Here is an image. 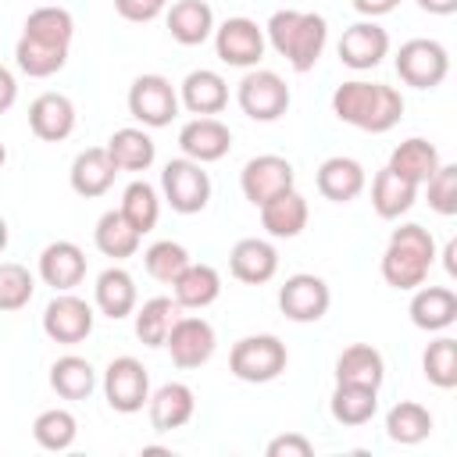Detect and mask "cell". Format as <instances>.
<instances>
[{
    "mask_svg": "<svg viewBox=\"0 0 457 457\" xmlns=\"http://www.w3.org/2000/svg\"><path fill=\"white\" fill-rule=\"evenodd\" d=\"M179 146H182V157L211 164V161H221L232 150V132L218 118H193L179 129Z\"/></svg>",
    "mask_w": 457,
    "mask_h": 457,
    "instance_id": "obj_17",
    "label": "cell"
},
{
    "mask_svg": "<svg viewBox=\"0 0 457 457\" xmlns=\"http://www.w3.org/2000/svg\"><path fill=\"white\" fill-rule=\"evenodd\" d=\"M161 4H168V0H161Z\"/></svg>",
    "mask_w": 457,
    "mask_h": 457,
    "instance_id": "obj_54",
    "label": "cell"
},
{
    "mask_svg": "<svg viewBox=\"0 0 457 457\" xmlns=\"http://www.w3.org/2000/svg\"><path fill=\"white\" fill-rule=\"evenodd\" d=\"M418 7H421L425 14H439V18H446V14L457 11V0H418Z\"/></svg>",
    "mask_w": 457,
    "mask_h": 457,
    "instance_id": "obj_50",
    "label": "cell"
},
{
    "mask_svg": "<svg viewBox=\"0 0 457 457\" xmlns=\"http://www.w3.org/2000/svg\"><path fill=\"white\" fill-rule=\"evenodd\" d=\"M332 303V293H328V282L321 275H311V271H296L282 282L278 289V307L289 321H321L325 311Z\"/></svg>",
    "mask_w": 457,
    "mask_h": 457,
    "instance_id": "obj_12",
    "label": "cell"
},
{
    "mask_svg": "<svg viewBox=\"0 0 457 457\" xmlns=\"http://www.w3.org/2000/svg\"><path fill=\"white\" fill-rule=\"evenodd\" d=\"M139 232L129 225V218L121 211H104L96 218V228H93V243L104 257H114V261H125L139 250Z\"/></svg>",
    "mask_w": 457,
    "mask_h": 457,
    "instance_id": "obj_34",
    "label": "cell"
},
{
    "mask_svg": "<svg viewBox=\"0 0 457 457\" xmlns=\"http://www.w3.org/2000/svg\"><path fill=\"white\" fill-rule=\"evenodd\" d=\"M264 43H268L264 29L246 14H236L214 25V50L232 68H257V61L264 57Z\"/></svg>",
    "mask_w": 457,
    "mask_h": 457,
    "instance_id": "obj_11",
    "label": "cell"
},
{
    "mask_svg": "<svg viewBox=\"0 0 457 457\" xmlns=\"http://www.w3.org/2000/svg\"><path fill=\"white\" fill-rule=\"evenodd\" d=\"M14 100H18V82H14V75L0 64V114H7V111L14 107Z\"/></svg>",
    "mask_w": 457,
    "mask_h": 457,
    "instance_id": "obj_49",
    "label": "cell"
},
{
    "mask_svg": "<svg viewBox=\"0 0 457 457\" xmlns=\"http://www.w3.org/2000/svg\"><path fill=\"white\" fill-rule=\"evenodd\" d=\"M332 114L361 132H389L400 118H403V96L400 89L386 86V82H364V79H350L339 82L332 93Z\"/></svg>",
    "mask_w": 457,
    "mask_h": 457,
    "instance_id": "obj_1",
    "label": "cell"
},
{
    "mask_svg": "<svg viewBox=\"0 0 457 457\" xmlns=\"http://www.w3.org/2000/svg\"><path fill=\"white\" fill-rule=\"evenodd\" d=\"M425 189H428V207L436 214L443 218L457 214V164H439L425 182Z\"/></svg>",
    "mask_w": 457,
    "mask_h": 457,
    "instance_id": "obj_45",
    "label": "cell"
},
{
    "mask_svg": "<svg viewBox=\"0 0 457 457\" xmlns=\"http://www.w3.org/2000/svg\"><path fill=\"white\" fill-rule=\"evenodd\" d=\"M264 453L268 457H311L314 453V443L307 436H300V432H282V436H275L264 446Z\"/></svg>",
    "mask_w": 457,
    "mask_h": 457,
    "instance_id": "obj_46",
    "label": "cell"
},
{
    "mask_svg": "<svg viewBox=\"0 0 457 457\" xmlns=\"http://www.w3.org/2000/svg\"><path fill=\"white\" fill-rule=\"evenodd\" d=\"M168 32L182 46H200L214 36V11L207 0H175L168 11Z\"/></svg>",
    "mask_w": 457,
    "mask_h": 457,
    "instance_id": "obj_28",
    "label": "cell"
},
{
    "mask_svg": "<svg viewBox=\"0 0 457 457\" xmlns=\"http://www.w3.org/2000/svg\"><path fill=\"white\" fill-rule=\"evenodd\" d=\"M104 396L107 407L118 414H136L146 407L150 400V375L143 368V361L121 353L104 368Z\"/></svg>",
    "mask_w": 457,
    "mask_h": 457,
    "instance_id": "obj_9",
    "label": "cell"
},
{
    "mask_svg": "<svg viewBox=\"0 0 457 457\" xmlns=\"http://www.w3.org/2000/svg\"><path fill=\"white\" fill-rule=\"evenodd\" d=\"M289 86L271 68H246L236 86V104L250 121H278L289 111Z\"/></svg>",
    "mask_w": 457,
    "mask_h": 457,
    "instance_id": "obj_5",
    "label": "cell"
},
{
    "mask_svg": "<svg viewBox=\"0 0 457 457\" xmlns=\"http://www.w3.org/2000/svg\"><path fill=\"white\" fill-rule=\"evenodd\" d=\"M228 271H232V278H239L246 286H264L278 271V250L268 239L246 236L228 250Z\"/></svg>",
    "mask_w": 457,
    "mask_h": 457,
    "instance_id": "obj_19",
    "label": "cell"
},
{
    "mask_svg": "<svg viewBox=\"0 0 457 457\" xmlns=\"http://www.w3.org/2000/svg\"><path fill=\"white\" fill-rule=\"evenodd\" d=\"M336 382H350V386H371L378 389L386 382V361L371 343H350L339 357H336Z\"/></svg>",
    "mask_w": 457,
    "mask_h": 457,
    "instance_id": "obj_29",
    "label": "cell"
},
{
    "mask_svg": "<svg viewBox=\"0 0 457 457\" xmlns=\"http://www.w3.org/2000/svg\"><path fill=\"white\" fill-rule=\"evenodd\" d=\"M257 211H261L264 232H268L271 239H296V236L307 228V218H311V207H307V200L296 193V186L286 189V193H278V196H271V200L261 204Z\"/></svg>",
    "mask_w": 457,
    "mask_h": 457,
    "instance_id": "obj_24",
    "label": "cell"
},
{
    "mask_svg": "<svg viewBox=\"0 0 457 457\" xmlns=\"http://www.w3.org/2000/svg\"><path fill=\"white\" fill-rule=\"evenodd\" d=\"M7 239H11V232H7V221H4V214H0V253L7 250Z\"/></svg>",
    "mask_w": 457,
    "mask_h": 457,
    "instance_id": "obj_52",
    "label": "cell"
},
{
    "mask_svg": "<svg viewBox=\"0 0 457 457\" xmlns=\"http://www.w3.org/2000/svg\"><path fill=\"white\" fill-rule=\"evenodd\" d=\"M421 371L436 389H453L457 386V339L450 336L432 339L421 353Z\"/></svg>",
    "mask_w": 457,
    "mask_h": 457,
    "instance_id": "obj_42",
    "label": "cell"
},
{
    "mask_svg": "<svg viewBox=\"0 0 457 457\" xmlns=\"http://www.w3.org/2000/svg\"><path fill=\"white\" fill-rule=\"evenodd\" d=\"M328 411L339 425H368L378 411V389L371 386H350V382H336Z\"/></svg>",
    "mask_w": 457,
    "mask_h": 457,
    "instance_id": "obj_36",
    "label": "cell"
},
{
    "mask_svg": "<svg viewBox=\"0 0 457 457\" xmlns=\"http://www.w3.org/2000/svg\"><path fill=\"white\" fill-rule=\"evenodd\" d=\"M414 196H418V186L407 182L403 175H396L389 164L382 171H375V179H371V207H375L378 218L396 221L400 214H407L414 207Z\"/></svg>",
    "mask_w": 457,
    "mask_h": 457,
    "instance_id": "obj_31",
    "label": "cell"
},
{
    "mask_svg": "<svg viewBox=\"0 0 457 457\" xmlns=\"http://www.w3.org/2000/svg\"><path fill=\"white\" fill-rule=\"evenodd\" d=\"M411 293L414 296H411L407 314L421 332H443L457 321V293L450 286H425L421 282Z\"/></svg>",
    "mask_w": 457,
    "mask_h": 457,
    "instance_id": "obj_23",
    "label": "cell"
},
{
    "mask_svg": "<svg viewBox=\"0 0 457 457\" xmlns=\"http://www.w3.org/2000/svg\"><path fill=\"white\" fill-rule=\"evenodd\" d=\"M289 364V353H286V343L271 332H257V336H243L232 343L228 350V371L239 378V382H275Z\"/></svg>",
    "mask_w": 457,
    "mask_h": 457,
    "instance_id": "obj_4",
    "label": "cell"
},
{
    "mask_svg": "<svg viewBox=\"0 0 457 457\" xmlns=\"http://www.w3.org/2000/svg\"><path fill=\"white\" fill-rule=\"evenodd\" d=\"M93 318H96L93 307L82 296H75L71 289L68 293H54V300L43 311V332L54 343L75 346V343H82L93 332Z\"/></svg>",
    "mask_w": 457,
    "mask_h": 457,
    "instance_id": "obj_14",
    "label": "cell"
},
{
    "mask_svg": "<svg viewBox=\"0 0 457 457\" xmlns=\"http://www.w3.org/2000/svg\"><path fill=\"white\" fill-rule=\"evenodd\" d=\"M118 211H121V214L129 218V225L143 236V232H150V228L157 225V218H161V196H157V189H154L150 182L136 179V182L125 186Z\"/></svg>",
    "mask_w": 457,
    "mask_h": 457,
    "instance_id": "obj_40",
    "label": "cell"
},
{
    "mask_svg": "<svg viewBox=\"0 0 457 457\" xmlns=\"http://www.w3.org/2000/svg\"><path fill=\"white\" fill-rule=\"evenodd\" d=\"M50 389L64 400H86L96 389V371L86 357L79 353H64L50 364Z\"/></svg>",
    "mask_w": 457,
    "mask_h": 457,
    "instance_id": "obj_35",
    "label": "cell"
},
{
    "mask_svg": "<svg viewBox=\"0 0 457 457\" xmlns=\"http://www.w3.org/2000/svg\"><path fill=\"white\" fill-rule=\"evenodd\" d=\"M146 411H150V425L157 432H175V428H182V425L193 421V414H196V393L186 382H164V386H157L150 393Z\"/></svg>",
    "mask_w": 457,
    "mask_h": 457,
    "instance_id": "obj_20",
    "label": "cell"
},
{
    "mask_svg": "<svg viewBox=\"0 0 457 457\" xmlns=\"http://www.w3.org/2000/svg\"><path fill=\"white\" fill-rule=\"evenodd\" d=\"M114 175H118V168H114V161L107 157L104 146H89V150L75 154L71 171H68L71 189H75L79 196H86V200L104 196V193L114 186Z\"/></svg>",
    "mask_w": 457,
    "mask_h": 457,
    "instance_id": "obj_27",
    "label": "cell"
},
{
    "mask_svg": "<svg viewBox=\"0 0 457 457\" xmlns=\"http://www.w3.org/2000/svg\"><path fill=\"white\" fill-rule=\"evenodd\" d=\"M186 264H189V250H186L182 243H175V239H157V243H150L146 253H143L146 275L157 278V282H168V286H171V278H175Z\"/></svg>",
    "mask_w": 457,
    "mask_h": 457,
    "instance_id": "obj_44",
    "label": "cell"
},
{
    "mask_svg": "<svg viewBox=\"0 0 457 457\" xmlns=\"http://www.w3.org/2000/svg\"><path fill=\"white\" fill-rule=\"evenodd\" d=\"M132 328H136V339L143 346H164L168 339V328L171 321L179 318V303L175 296H150L139 311H132Z\"/></svg>",
    "mask_w": 457,
    "mask_h": 457,
    "instance_id": "obj_37",
    "label": "cell"
},
{
    "mask_svg": "<svg viewBox=\"0 0 457 457\" xmlns=\"http://www.w3.org/2000/svg\"><path fill=\"white\" fill-rule=\"evenodd\" d=\"M428 432H432V411L428 407H421L414 400H400V403L389 407V414H386V436L393 443L414 446V443L428 439Z\"/></svg>",
    "mask_w": 457,
    "mask_h": 457,
    "instance_id": "obj_38",
    "label": "cell"
},
{
    "mask_svg": "<svg viewBox=\"0 0 457 457\" xmlns=\"http://www.w3.org/2000/svg\"><path fill=\"white\" fill-rule=\"evenodd\" d=\"M107 157L114 161L118 171H146L157 157V143L150 139L146 129H114L107 139Z\"/></svg>",
    "mask_w": 457,
    "mask_h": 457,
    "instance_id": "obj_30",
    "label": "cell"
},
{
    "mask_svg": "<svg viewBox=\"0 0 457 457\" xmlns=\"http://www.w3.org/2000/svg\"><path fill=\"white\" fill-rule=\"evenodd\" d=\"M314 182H318V193H321L325 200H332V204H350V200H357V196L364 193L368 175H364L361 161L336 154V157H325V161L318 164Z\"/></svg>",
    "mask_w": 457,
    "mask_h": 457,
    "instance_id": "obj_22",
    "label": "cell"
},
{
    "mask_svg": "<svg viewBox=\"0 0 457 457\" xmlns=\"http://www.w3.org/2000/svg\"><path fill=\"white\" fill-rule=\"evenodd\" d=\"M171 296L179 307H189V311H204L211 307L218 296H221V275L218 268L211 264H186L175 278H171Z\"/></svg>",
    "mask_w": 457,
    "mask_h": 457,
    "instance_id": "obj_25",
    "label": "cell"
},
{
    "mask_svg": "<svg viewBox=\"0 0 457 457\" xmlns=\"http://www.w3.org/2000/svg\"><path fill=\"white\" fill-rule=\"evenodd\" d=\"M396 75L414 89H436L450 75V54L436 39H407L396 50Z\"/></svg>",
    "mask_w": 457,
    "mask_h": 457,
    "instance_id": "obj_10",
    "label": "cell"
},
{
    "mask_svg": "<svg viewBox=\"0 0 457 457\" xmlns=\"http://www.w3.org/2000/svg\"><path fill=\"white\" fill-rule=\"evenodd\" d=\"M4 161H7V150H4V143H0V168H4Z\"/></svg>",
    "mask_w": 457,
    "mask_h": 457,
    "instance_id": "obj_53",
    "label": "cell"
},
{
    "mask_svg": "<svg viewBox=\"0 0 457 457\" xmlns=\"http://www.w3.org/2000/svg\"><path fill=\"white\" fill-rule=\"evenodd\" d=\"M14 61L29 79H50L54 71H61L68 64V50L64 46H46V43H36V39L21 36L18 46H14Z\"/></svg>",
    "mask_w": 457,
    "mask_h": 457,
    "instance_id": "obj_41",
    "label": "cell"
},
{
    "mask_svg": "<svg viewBox=\"0 0 457 457\" xmlns=\"http://www.w3.org/2000/svg\"><path fill=\"white\" fill-rule=\"evenodd\" d=\"M350 4H353V11L364 14V18H382V14H389V11L400 7V0H350Z\"/></svg>",
    "mask_w": 457,
    "mask_h": 457,
    "instance_id": "obj_48",
    "label": "cell"
},
{
    "mask_svg": "<svg viewBox=\"0 0 457 457\" xmlns=\"http://www.w3.org/2000/svg\"><path fill=\"white\" fill-rule=\"evenodd\" d=\"M129 114L143 125V129H164L171 125V118L179 114V93L175 86L157 75L146 71L129 86Z\"/></svg>",
    "mask_w": 457,
    "mask_h": 457,
    "instance_id": "obj_7",
    "label": "cell"
},
{
    "mask_svg": "<svg viewBox=\"0 0 457 457\" xmlns=\"http://www.w3.org/2000/svg\"><path fill=\"white\" fill-rule=\"evenodd\" d=\"M179 104H182L189 114H196V118H214V114H221L225 104H228V82H225L218 71H211V68H196V71H189V75L182 79V86H179Z\"/></svg>",
    "mask_w": 457,
    "mask_h": 457,
    "instance_id": "obj_21",
    "label": "cell"
},
{
    "mask_svg": "<svg viewBox=\"0 0 457 457\" xmlns=\"http://www.w3.org/2000/svg\"><path fill=\"white\" fill-rule=\"evenodd\" d=\"M439 164H443V161H439V150H436L428 139H421V136L403 139V143L389 154V168H393L396 175H403L407 182H414V186H425Z\"/></svg>",
    "mask_w": 457,
    "mask_h": 457,
    "instance_id": "obj_33",
    "label": "cell"
},
{
    "mask_svg": "<svg viewBox=\"0 0 457 457\" xmlns=\"http://www.w3.org/2000/svg\"><path fill=\"white\" fill-rule=\"evenodd\" d=\"M21 36H29L36 43H46V46H64L68 50L71 36H75V18H71V11L57 7V4H39L36 11H29Z\"/></svg>",
    "mask_w": 457,
    "mask_h": 457,
    "instance_id": "obj_32",
    "label": "cell"
},
{
    "mask_svg": "<svg viewBox=\"0 0 457 457\" xmlns=\"http://www.w3.org/2000/svg\"><path fill=\"white\" fill-rule=\"evenodd\" d=\"M436 261V239L428 228L407 221L400 228H393L389 243H386V253H382V278L386 286L393 289H418L425 278H428V268Z\"/></svg>",
    "mask_w": 457,
    "mask_h": 457,
    "instance_id": "obj_3",
    "label": "cell"
},
{
    "mask_svg": "<svg viewBox=\"0 0 457 457\" xmlns=\"http://www.w3.org/2000/svg\"><path fill=\"white\" fill-rule=\"evenodd\" d=\"M136 278L125 271V268H104L96 275V286H93V303L100 314H107L111 321H121L136 311Z\"/></svg>",
    "mask_w": 457,
    "mask_h": 457,
    "instance_id": "obj_26",
    "label": "cell"
},
{
    "mask_svg": "<svg viewBox=\"0 0 457 457\" xmlns=\"http://www.w3.org/2000/svg\"><path fill=\"white\" fill-rule=\"evenodd\" d=\"M114 11H118L125 21L143 25V21H154V18L164 11V4H161V0H114Z\"/></svg>",
    "mask_w": 457,
    "mask_h": 457,
    "instance_id": "obj_47",
    "label": "cell"
},
{
    "mask_svg": "<svg viewBox=\"0 0 457 457\" xmlns=\"http://www.w3.org/2000/svg\"><path fill=\"white\" fill-rule=\"evenodd\" d=\"M161 193L175 214H200L211 204V175L200 161L175 157L161 171Z\"/></svg>",
    "mask_w": 457,
    "mask_h": 457,
    "instance_id": "obj_6",
    "label": "cell"
},
{
    "mask_svg": "<svg viewBox=\"0 0 457 457\" xmlns=\"http://www.w3.org/2000/svg\"><path fill=\"white\" fill-rule=\"evenodd\" d=\"M264 39L278 57L289 61L293 71H311L328 43V21L318 11H275L264 25Z\"/></svg>",
    "mask_w": 457,
    "mask_h": 457,
    "instance_id": "obj_2",
    "label": "cell"
},
{
    "mask_svg": "<svg viewBox=\"0 0 457 457\" xmlns=\"http://www.w3.org/2000/svg\"><path fill=\"white\" fill-rule=\"evenodd\" d=\"M339 61L350 68V71H371L375 64H382V57L389 54V32L382 25H375L371 18L368 21H353L343 36H339V46H336Z\"/></svg>",
    "mask_w": 457,
    "mask_h": 457,
    "instance_id": "obj_15",
    "label": "cell"
},
{
    "mask_svg": "<svg viewBox=\"0 0 457 457\" xmlns=\"http://www.w3.org/2000/svg\"><path fill=\"white\" fill-rule=\"evenodd\" d=\"M168 353H171V364L189 371V368H200L214 357L218 350V336H214V325L200 314H179L168 328V339H164Z\"/></svg>",
    "mask_w": 457,
    "mask_h": 457,
    "instance_id": "obj_8",
    "label": "cell"
},
{
    "mask_svg": "<svg viewBox=\"0 0 457 457\" xmlns=\"http://www.w3.org/2000/svg\"><path fill=\"white\" fill-rule=\"evenodd\" d=\"M443 264H446V275H457V239L446 243V250H443Z\"/></svg>",
    "mask_w": 457,
    "mask_h": 457,
    "instance_id": "obj_51",
    "label": "cell"
},
{
    "mask_svg": "<svg viewBox=\"0 0 457 457\" xmlns=\"http://www.w3.org/2000/svg\"><path fill=\"white\" fill-rule=\"evenodd\" d=\"M39 278L54 289V293H68L86 278V253L79 243L71 239H57L46 243L39 253Z\"/></svg>",
    "mask_w": 457,
    "mask_h": 457,
    "instance_id": "obj_16",
    "label": "cell"
},
{
    "mask_svg": "<svg viewBox=\"0 0 457 457\" xmlns=\"http://www.w3.org/2000/svg\"><path fill=\"white\" fill-rule=\"evenodd\" d=\"M75 436H79V421H75V414L64 411V407L39 411L36 421H32V439H36V446H43V450H50V453L68 450V446L75 443Z\"/></svg>",
    "mask_w": 457,
    "mask_h": 457,
    "instance_id": "obj_39",
    "label": "cell"
},
{
    "mask_svg": "<svg viewBox=\"0 0 457 457\" xmlns=\"http://www.w3.org/2000/svg\"><path fill=\"white\" fill-rule=\"evenodd\" d=\"M29 129L43 143H61L75 132V104L64 93H39L29 104Z\"/></svg>",
    "mask_w": 457,
    "mask_h": 457,
    "instance_id": "obj_18",
    "label": "cell"
},
{
    "mask_svg": "<svg viewBox=\"0 0 457 457\" xmlns=\"http://www.w3.org/2000/svg\"><path fill=\"white\" fill-rule=\"evenodd\" d=\"M293 182H296V171H293V164H289L286 157H278V154L250 157V161L243 164V171H239V189H243V196H246L253 207H261V204H268L271 196L293 189Z\"/></svg>",
    "mask_w": 457,
    "mask_h": 457,
    "instance_id": "obj_13",
    "label": "cell"
},
{
    "mask_svg": "<svg viewBox=\"0 0 457 457\" xmlns=\"http://www.w3.org/2000/svg\"><path fill=\"white\" fill-rule=\"evenodd\" d=\"M32 293H36L32 271L18 261H0V311L11 314V311L29 307Z\"/></svg>",
    "mask_w": 457,
    "mask_h": 457,
    "instance_id": "obj_43",
    "label": "cell"
}]
</instances>
